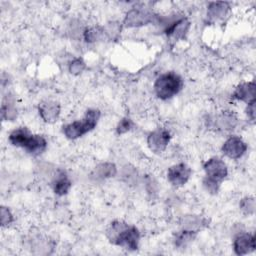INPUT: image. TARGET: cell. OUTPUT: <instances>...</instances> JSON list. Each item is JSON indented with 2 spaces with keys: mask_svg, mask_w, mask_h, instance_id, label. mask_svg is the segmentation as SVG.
<instances>
[{
  "mask_svg": "<svg viewBox=\"0 0 256 256\" xmlns=\"http://www.w3.org/2000/svg\"><path fill=\"white\" fill-rule=\"evenodd\" d=\"M106 237L112 244L129 251H134L137 250L139 245L140 232L134 225H129L121 220H115L109 224L106 230Z\"/></svg>",
  "mask_w": 256,
  "mask_h": 256,
  "instance_id": "1",
  "label": "cell"
},
{
  "mask_svg": "<svg viewBox=\"0 0 256 256\" xmlns=\"http://www.w3.org/2000/svg\"><path fill=\"white\" fill-rule=\"evenodd\" d=\"M100 111L95 108H90L85 112V116L82 120H76L69 124L63 126L64 135L71 140L77 139L84 134L93 130L99 119H100Z\"/></svg>",
  "mask_w": 256,
  "mask_h": 256,
  "instance_id": "2",
  "label": "cell"
},
{
  "mask_svg": "<svg viewBox=\"0 0 256 256\" xmlns=\"http://www.w3.org/2000/svg\"><path fill=\"white\" fill-rule=\"evenodd\" d=\"M183 87L182 78L175 72H166L157 77L154 91L158 98L167 100L178 94Z\"/></svg>",
  "mask_w": 256,
  "mask_h": 256,
  "instance_id": "3",
  "label": "cell"
},
{
  "mask_svg": "<svg viewBox=\"0 0 256 256\" xmlns=\"http://www.w3.org/2000/svg\"><path fill=\"white\" fill-rule=\"evenodd\" d=\"M155 16L156 15L148 9L143 7H134L126 13L123 24L127 28L141 27L154 22Z\"/></svg>",
  "mask_w": 256,
  "mask_h": 256,
  "instance_id": "4",
  "label": "cell"
},
{
  "mask_svg": "<svg viewBox=\"0 0 256 256\" xmlns=\"http://www.w3.org/2000/svg\"><path fill=\"white\" fill-rule=\"evenodd\" d=\"M203 169L205 171L206 178L218 183H221L222 180L225 179L228 175V168L226 163L218 157H212L205 161L203 164Z\"/></svg>",
  "mask_w": 256,
  "mask_h": 256,
  "instance_id": "5",
  "label": "cell"
},
{
  "mask_svg": "<svg viewBox=\"0 0 256 256\" xmlns=\"http://www.w3.org/2000/svg\"><path fill=\"white\" fill-rule=\"evenodd\" d=\"M171 139L170 132L165 128H157L147 137V145L154 153L163 152Z\"/></svg>",
  "mask_w": 256,
  "mask_h": 256,
  "instance_id": "6",
  "label": "cell"
},
{
  "mask_svg": "<svg viewBox=\"0 0 256 256\" xmlns=\"http://www.w3.org/2000/svg\"><path fill=\"white\" fill-rule=\"evenodd\" d=\"M192 174V170L185 163H178L172 165L167 171V179L175 187L183 186L187 183L190 176Z\"/></svg>",
  "mask_w": 256,
  "mask_h": 256,
  "instance_id": "7",
  "label": "cell"
},
{
  "mask_svg": "<svg viewBox=\"0 0 256 256\" xmlns=\"http://www.w3.org/2000/svg\"><path fill=\"white\" fill-rule=\"evenodd\" d=\"M222 152L230 159H239L247 151V144L238 136H230L222 145Z\"/></svg>",
  "mask_w": 256,
  "mask_h": 256,
  "instance_id": "8",
  "label": "cell"
},
{
  "mask_svg": "<svg viewBox=\"0 0 256 256\" xmlns=\"http://www.w3.org/2000/svg\"><path fill=\"white\" fill-rule=\"evenodd\" d=\"M233 249L237 255H245L255 250V236L251 233H240L233 241Z\"/></svg>",
  "mask_w": 256,
  "mask_h": 256,
  "instance_id": "9",
  "label": "cell"
},
{
  "mask_svg": "<svg viewBox=\"0 0 256 256\" xmlns=\"http://www.w3.org/2000/svg\"><path fill=\"white\" fill-rule=\"evenodd\" d=\"M190 27V22L185 17H180L175 19L169 26L165 29V33L170 40L178 41L182 39L187 34Z\"/></svg>",
  "mask_w": 256,
  "mask_h": 256,
  "instance_id": "10",
  "label": "cell"
},
{
  "mask_svg": "<svg viewBox=\"0 0 256 256\" xmlns=\"http://www.w3.org/2000/svg\"><path fill=\"white\" fill-rule=\"evenodd\" d=\"M38 112L44 122L54 123L60 115V104L53 100L42 101L38 106Z\"/></svg>",
  "mask_w": 256,
  "mask_h": 256,
  "instance_id": "11",
  "label": "cell"
},
{
  "mask_svg": "<svg viewBox=\"0 0 256 256\" xmlns=\"http://www.w3.org/2000/svg\"><path fill=\"white\" fill-rule=\"evenodd\" d=\"M255 89H256V86L254 81L241 83L235 88L232 94V98L235 100L243 101L246 104H249L255 101Z\"/></svg>",
  "mask_w": 256,
  "mask_h": 256,
  "instance_id": "12",
  "label": "cell"
},
{
  "mask_svg": "<svg viewBox=\"0 0 256 256\" xmlns=\"http://www.w3.org/2000/svg\"><path fill=\"white\" fill-rule=\"evenodd\" d=\"M72 183L67 174L63 170H59L52 181V188L54 193L58 196L66 195L69 192Z\"/></svg>",
  "mask_w": 256,
  "mask_h": 256,
  "instance_id": "13",
  "label": "cell"
},
{
  "mask_svg": "<svg viewBox=\"0 0 256 256\" xmlns=\"http://www.w3.org/2000/svg\"><path fill=\"white\" fill-rule=\"evenodd\" d=\"M208 219L198 215H185L180 220L181 229L198 232L200 229L208 225Z\"/></svg>",
  "mask_w": 256,
  "mask_h": 256,
  "instance_id": "14",
  "label": "cell"
},
{
  "mask_svg": "<svg viewBox=\"0 0 256 256\" xmlns=\"http://www.w3.org/2000/svg\"><path fill=\"white\" fill-rule=\"evenodd\" d=\"M31 136L32 133L27 127H18L10 132L8 140L13 146L24 149Z\"/></svg>",
  "mask_w": 256,
  "mask_h": 256,
  "instance_id": "15",
  "label": "cell"
},
{
  "mask_svg": "<svg viewBox=\"0 0 256 256\" xmlns=\"http://www.w3.org/2000/svg\"><path fill=\"white\" fill-rule=\"evenodd\" d=\"M237 121L238 119L232 111H223L214 118L213 123L218 129L232 130L236 126Z\"/></svg>",
  "mask_w": 256,
  "mask_h": 256,
  "instance_id": "16",
  "label": "cell"
},
{
  "mask_svg": "<svg viewBox=\"0 0 256 256\" xmlns=\"http://www.w3.org/2000/svg\"><path fill=\"white\" fill-rule=\"evenodd\" d=\"M229 3L227 2H211L207 8V18L209 21H217L228 13Z\"/></svg>",
  "mask_w": 256,
  "mask_h": 256,
  "instance_id": "17",
  "label": "cell"
},
{
  "mask_svg": "<svg viewBox=\"0 0 256 256\" xmlns=\"http://www.w3.org/2000/svg\"><path fill=\"white\" fill-rule=\"evenodd\" d=\"M46 148H47L46 139L43 136L37 135V134H32L28 143L24 147V149L32 155H39L43 153L46 150Z\"/></svg>",
  "mask_w": 256,
  "mask_h": 256,
  "instance_id": "18",
  "label": "cell"
},
{
  "mask_svg": "<svg viewBox=\"0 0 256 256\" xmlns=\"http://www.w3.org/2000/svg\"><path fill=\"white\" fill-rule=\"evenodd\" d=\"M116 173H117V168L114 163L103 162L98 164L94 168L92 172V176L97 180H104L107 178L114 177Z\"/></svg>",
  "mask_w": 256,
  "mask_h": 256,
  "instance_id": "19",
  "label": "cell"
},
{
  "mask_svg": "<svg viewBox=\"0 0 256 256\" xmlns=\"http://www.w3.org/2000/svg\"><path fill=\"white\" fill-rule=\"evenodd\" d=\"M198 232L191 231V230H186V229H181L179 232H177L174 236V245L178 248H183L186 247L190 242H192Z\"/></svg>",
  "mask_w": 256,
  "mask_h": 256,
  "instance_id": "20",
  "label": "cell"
},
{
  "mask_svg": "<svg viewBox=\"0 0 256 256\" xmlns=\"http://www.w3.org/2000/svg\"><path fill=\"white\" fill-rule=\"evenodd\" d=\"M104 36V29L99 26L88 27L83 31V38L87 43H93Z\"/></svg>",
  "mask_w": 256,
  "mask_h": 256,
  "instance_id": "21",
  "label": "cell"
},
{
  "mask_svg": "<svg viewBox=\"0 0 256 256\" xmlns=\"http://www.w3.org/2000/svg\"><path fill=\"white\" fill-rule=\"evenodd\" d=\"M1 117L3 120L13 121L17 117V109L14 106V103L8 100L3 102L1 106Z\"/></svg>",
  "mask_w": 256,
  "mask_h": 256,
  "instance_id": "22",
  "label": "cell"
},
{
  "mask_svg": "<svg viewBox=\"0 0 256 256\" xmlns=\"http://www.w3.org/2000/svg\"><path fill=\"white\" fill-rule=\"evenodd\" d=\"M239 207L245 215L254 214V212H255V198L252 197V196H248V197L243 198L239 203Z\"/></svg>",
  "mask_w": 256,
  "mask_h": 256,
  "instance_id": "23",
  "label": "cell"
},
{
  "mask_svg": "<svg viewBox=\"0 0 256 256\" xmlns=\"http://www.w3.org/2000/svg\"><path fill=\"white\" fill-rule=\"evenodd\" d=\"M86 68V64L85 62L83 61L82 58H74L72 59L70 62H69V66H68V69H69V72L73 75H79L81 74Z\"/></svg>",
  "mask_w": 256,
  "mask_h": 256,
  "instance_id": "24",
  "label": "cell"
},
{
  "mask_svg": "<svg viewBox=\"0 0 256 256\" xmlns=\"http://www.w3.org/2000/svg\"><path fill=\"white\" fill-rule=\"evenodd\" d=\"M103 29H104V35H106L109 39H115L119 35L121 27L118 23L111 22V23H108L105 27H103Z\"/></svg>",
  "mask_w": 256,
  "mask_h": 256,
  "instance_id": "25",
  "label": "cell"
},
{
  "mask_svg": "<svg viewBox=\"0 0 256 256\" xmlns=\"http://www.w3.org/2000/svg\"><path fill=\"white\" fill-rule=\"evenodd\" d=\"M133 125H134L133 121L130 118L124 117L117 124V126H116V133L118 135L125 134V133H127L128 131H130L133 128Z\"/></svg>",
  "mask_w": 256,
  "mask_h": 256,
  "instance_id": "26",
  "label": "cell"
},
{
  "mask_svg": "<svg viewBox=\"0 0 256 256\" xmlns=\"http://www.w3.org/2000/svg\"><path fill=\"white\" fill-rule=\"evenodd\" d=\"M0 220H1V225L2 226H7L13 221V215H12L11 211L5 206L1 207Z\"/></svg>",
  "mask_w": 256,
  "mask_h": 256,
  "instance_id": "27",
  "label": "cell"
},
{
  "mask_svg": "<svg viewBox=\"0 0 256 256\" xmlns=\"http://www.w3.org/2000/svg\"><path fill=\"white\" fill-rule=\"evenodd\" d=\"M203 185H204L205 189L211 194H216L219 190V187H220V183H218L216 181H213L211 179H208L206 177L203 179Z\"/></svg>",
  "mask_w": 256,
  "mask_h": 256,
  "instance_id": "28",
  "label": "cell"
},
{
  "mask_svg": "<svg viewBox=\"0 0 256 256\" xmlns=\"http://www.w3.org/2000/svg\"><path fill=\"white\" fill-rule=\"evenodd\" d=\"M123 178L126 180V182H131L132 180H135L137 177V172L133 168H129L128 166L124 167L123 173H122Z\"/></svg>",
  "mask_w": 256,
  "mask_h": 256,
  "instance_id": "29",
  "label": "cell"
},
{
  "mask_svg": "<svg viewBox=\"0 0 256 256\" xmlns=\"http://www.w3.org/2000/svg\"><path fill=\"white\" fill-rule=\"evenodd\" d=\"M255 103H256V101L251 102V103L247 104V107H246V114H247L248 118H249L251 121H254V120H255V111H256Z\"/></svg>",
  "mask_w": 256,
  "mask_h": 256,
  "instance_id": "30",
  "label": "cell"
}]
</instances>
